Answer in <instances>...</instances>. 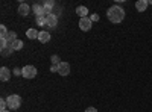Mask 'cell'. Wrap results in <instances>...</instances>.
Returning <instances> with one entry per match:
<instances>
[{
  "instance_id": "6da1fadb",
  "label": "cell",
  "mask_w": 152,
  "mask_h": 112,
  "mask_svg": "<svg viewBox=\"0 0 152 112\" xmlns=\"http://www.w3.org/2000/svg\"><path fill=\"white\" fill-rule=\"evenodd\" d=\"M107 17H108V20L111 21V23H114V24H119V23H122L123 21V18H125V9L123 8H120V6H111L108 11H107Z\"/></svg>"
},
{
  "instance_id": "7a4b0ae2",
  "label": "cell",
  "mask_w": 152,
  "mask_h": 112,
  "mask_svg": "<svg viewBox=\"0 0 152 112\" xmlns=\"http://www.w3.org/2000/svg\"><path fill=\"white\" fill-rule=\"evenodd\" d=\"M6 102H8L9 109H18L21 106V97L17 95V94H12V95L6 97Z\"/></svg>"
},
{
  "instance_id": "3957f363",
  "label": "cell",
  "mask_w": 152,
  "mask_h": 112,
  "mask_svg": "<svg viewBox=\"0 0 152 112\" xmlns=\"http://www.w3.org/2000/svg\"><path fill=\"white\" fill-rule=\"evenodd\" d=\"M21 71H23V77L24 79H34L37 76V68L34 65H24L21 68Z\"/></svg>"
},
{
  "instance_id": "277c9868",
  "label": "cell",
  "mask_w": 152,
  "mask_h": 112,
  "mask_svg": "<svg viewBox=\"0 0 152 112\" xmlns=\"http://www.w3.org/2000/svg\"><path fill=\"white\" fill-rule=\"evenodd\" d=\"M91 20H90V17H85V18H81L79 20V29L81 30H84V32H88L91 29Z\"/></svg>"
},
{
  "instance_id": "5b68a950",
  "label": "cell",
  "mask_w": 152,
  "mask_h": 112,
  "mask_svg": "<svg viewBox=\"0 0 152 112\" xmlns=\"http://www.w3.org/2000/svg\"><path fill=\"white\" fill-rule=\"evenodd\" d=\"M58 74H61V76H69L70 74V64L69 62H61L58 65Z\"/></svg>"
},
{
  "instance_id": "8992f818",
  "label": "cell",
  "mask_w": 152,
  "mask_h": 112,
  "mask_svg": "<svg viewBox=\"0 0 152 112\" xmlns=\"http://www.w3.org/2000/svg\"><path fill=\"white\" fill-rule=\"evenodd\" d=\"M32 11H34L35 17H46L44 6H43V5H40V3H35V5L32 6Z\"/></svg>"
},
{
  "instance_id": "52a82bcc",
  "label": "cell",
  "mask_w": 152,
  "mask_h": 112,
  "mask_svg": "<svg viewBox=\"0 0 152 112\" xmlns=\"http://www.w3.org/2000/svg\"><path fill=\"white\" fill-rule=\"evenodd\" d=\"M46 24L49 27H55L58 24V15L56 14H49L46 15Z\"/></svg>"
},
{
  "instance_id": "ba28073f",
  "label": "cell",
  "mask_w": 152,
  "mask_h": 112,
  "mask_svg": "<svg viewBox=\"0 0 152 112\" xmlns=\"http://www.w3.org/2000/svg\"><path fill=\"white\" fill-rule=\"evenodd\" d=\"M9 77H11L9 68H6V67H2V68H0V80H2V82H8Z\"/></svg>"
},
{
  "instance_id": "9c48e42d",
  "label": "cell",
  "mask_w": 152,
  "mask_h": 112,
  "mask_svg": "<svg viewBox=\"0 0 152 112\" xmlns=\"http://www.w3.org/2000/svg\"><path fill=\"white\" fill-rule=\"evenodd\" d=\"M29 12H31V6H29V5H26V3H21V5L18 6V14H20L21 17H26V15H29Z\"/></svg>"
},
{
  "instance_id": "30bf717a",
  "label": "cell",
  "mask_w": 152,
  "mask_h": 112,
  "mask_svg": "<svg viewBox=\"0 0 152 112\" xmlns=\"http://www.w3.org/2000/svg\"><path fill=\"white\" fill-rule=\"evenodd\" d=\"M148 5H149L148 0H138V2L135 3V9H137L138 12H145L146 8H148Z\"/></svg>"
},
{
  "instance_id": "8fae6325",
  "label": "cell",
  "mask_w": 152,
  "mask_h": 112,
  "mask_svg": "<svg viewBox=\"0 0 152 112\" xmlns=\"http://www.w3.org/2000/svg\"><path fill=\"white\" fill-rule=\"evenodd\" d=\"M43 6H44V11H46V15L53 14L52 9H53V6H55V2H52V0H46V2L43 3Z\"/></svg>"
},
{
  "instance_id": "7c38bea8",
  "label": "cell",
  "mask_w": 152,
  "mask_h": 112,
  "mask_svg": "<svg viewBox=\"0 0 152 112\" xmlns=\"http://www.w3.org/2000/svg\"><path fill=\"white\" fill-rule=\"evenodd\" d=\"M38 40H40L43 44L49 43V41H50V33H49V32H46V30L40 32V35H38Z\"/></svg>"
},
{
  "instance_id": "4fadbf2b",
  "label": "cell",
  "mask_w": 152,
  "mask_h": 112,
  "mask_svg": "<svg viewBox=\"0 0 152 112\" xmlns=\"http://www.w3.org/2000/svg\"><path fill=\"white\" fill-rule=\"evenodd\" d=\"M76 14H78L81 18H85L88 15V9L85 6H78V8H76Z\"/></svg>"
},
{
  "instance_id": "5bb4252c",
  "label": "cell",
  "mask_w": 152,
  "mask_h": 112,
  "mask_svg": "<svg viewBox=\"0 0 152 112\" xmlns=\"http://www.w3.org/2000/svg\"><path fill=\"white\" fill-rule=\"evenodd\" d=\"M9 46L14 48V52H17V50H21V48H23V41L21 40H15V41H12Z\"/></svg>"
},
{
  "instance_id": "9a60e30c",
  "label": "cell",
  "mask_w": 152,
  "mask_h": 112,
  "mask_svg": "<svg viewBox=\"0 0 152 112\" xmlns=\"http://www.w3.org/2000/svg\"><path fill=\"white\" fill-rule=\"evenodd\" d=\"M38 35H40V32H38L37 29H28V32H26V36L29 40H35V38H38Z\"/></svg>"
},
{
  "instance_id": "2e32d148",
  "label": "cell",
  "mask_w": 152,
  "mask_h": 112,
  "mask_svg": "<svg viewBox=\"0 0 152 112\" xmlns=\"http://www.w3.org/2000/svg\"><path fill=\"white\" fill-rule=\"evenodd\" d=\"M0 33H2V36H0V40H8V36H9V32L6 29V26H0Z\"/></svg>"
},
{
  "instance_id": "e0dca14e",
  "label": "cell",
  "mask_w": 152,
  "mask_h": 112,
  "mask_svg": "<svg viewBox=\"0 0 152 112\" xmlns=\"http://www.w3.org/2000/svg\"><path fill=\"white\" fill-rule=\"evenodd\" d=\"M0 53H2V56H9V55L14 53V48H12L11 46H8L6 48H2V50H0Z\"/></svg>"
},
{
  "instance_id": "ac0fdd59",
  "label": "cell",
  "mask_w": 152,
  "mask_h": 112,
  "mask_svg": "<svg viewBox=\"0 0 152 112\" xmlns=\"http://www.w3.org/2000/svg\"><path fill=\"white\" fill-rule=\"evenodd\" d=\"M50 62H52V65H59L61 62H59V56L58 55H52L50 56Z\"/></svg>"
},
{
  "instance_id": "d6986e66",
  "label": "cell",
  "mask_w": 152,
  "mask_h": 112,
  "mask_svg": "<svg viewBox=\"0 0 152 112\" xmlns=\"http://www.w3.org/2000/svg\"><path fill=\"white\" fill-rule=\"evenodd\" d=\"M35 21L38 26H44L46 24V17H35Z\"/></svg>"
},
{
  "instance_id": "ffe728a7",
  "label": "cell",
  "mask_w": 152,
  "mask_h": 112,
  "mask_svg": "<svg viewBox=\"0 0 152 112\" xmlns=\"http://www.w3.org/2000/svg\"><path fill=\"white\" fill-rule=\"evenodd\" d=\"M6 108H8L6 98H2V100H0V111H6Z\"/></svg>"
},
{
  "instance_id": "44dd1931",
  "label": "cell",
  "mask_w": 152,
  "mask_h": 112,
  "mask_svg": "<svg viewBox=\"0 0 152 112\" xmlns=\"http://www.w3.org/2000/svg\"><path fill=\"white\" fill-rule=\"evenodd\" d=\"M8 40L12 43V41H15L17 40V33L15 32H9V36H8Z\"/></svg>"
},
{
  "instance_id": "7402d4cb",
  "label": "cell",
  "mask_w": 152,
  "mask_h": 112,
  "mask_svg": "<svg viewBox=\"0 0 152 112\" xmlns=\"http://www.w3.org/2000/svg\"><path fill=\"white\" fill-rule=\"evenodd\" d=\"M0 47L6 48V47H8V40H0Z\"/></svg>"
},
{
  "instance_id": "603a6c76",
  "label": "cell",
  "mask_w": 152,
  "mask_h": 112,
  "mask_svg": "<svg viewBox=\"0 0 152 112\" xmlns=\"http://www.w3.org/2000/svg\"><path fill=\"white\" fill-rule=\"evenodd\" d=\"M90 20H91L93 23H94V21H99V15H97V14H91V15H90Z\"/></svg>"
},
{
  "instance_id": "cb8c5ba5",
  "label": "cell",
  "mask_w": 152,
  "mask_h": 112,
  "mask_svg": "<svg viewBox=\"0 0 152 112\" xmlns=\"http://www.w3.org/2000/svg\"><path fill=\"white\" fill-rule=\"evenodd\" d=\"M14 74H15V76H23V71L18 70V68H15V70H14Z\"/></svg>"
},
{
  "instance_id": "d4e9b609",
  "label": "cell",
  "mask_w": 152,
  "mask_h": 112,
  "mask_svg": "<svg viewBox=\"0 0 152 112\" xmlns=\"http://www.w3.org/2000/svg\"><path fill=\"white\" fill-rule=\"evenodd\" d=\"M50 71H52V73H58V65H52V67H50Z\"/></svg>"
},
{
  "instance_id": "484cf974",
  "label": "cell",
  "mask_w": 152,
  "mask_h": 112,
  "mask_svg": "<svg viewBox=\"0 0 152 112\" xmlns=\"http://www.w3.org/2000/svg\"><path fill=\"white\" fill-rule=\"evenodd\" d=\"M85 112H97V109H96V108H87Z\"/></svg>"
},
{
  "instance_id": "4316f807",
  "label": "cell",
  "mask_w": 152,
  "mask_h": 112,
  "mask_svg": "<svg viewBox=\"0 0 152 112\" xmlns=\"http://www.w3.org/2000/svg\"><path fill=\"white\" fill-rule=\"evenodd\" d=\"M149 5H152V0H149Z\"/></svg>"
},
{
  "instance_id": "83f0119b",
  "label": "cell",
  "mask_w": 152,
  "mask_h": 112,
  "mask_svg": "<svg viewBox=\"0 0 152 112\" xmlns=\"http://www.w3.org/2000/svg\"><path fill=\"white\" fill-rule=\"evenodd\" d=\"M0 112H9V111H0Z\"/></svg>"
}]
</instances>
